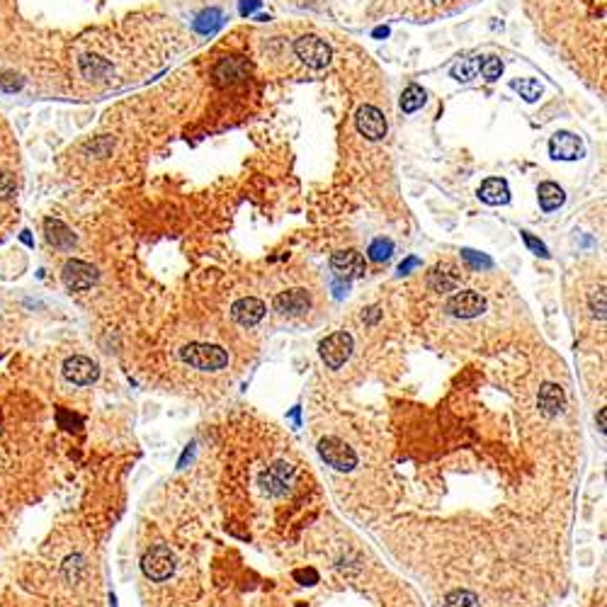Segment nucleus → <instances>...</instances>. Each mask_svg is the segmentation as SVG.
Returning a JSON list of instances; mask_svg holds the SVG:
<instances>
[{"mask_svg": "<svg viewBox=\"0 0 607 607\" xmlns=\"http://www.w3.org/2000/svg\"><path fill=\"white\" fill-rule=\"evenodd\" d=\"M177 357L197 372H222L229 367V352L222 345L212 343H190L177 350Z\"/></svg>", "mask_w": 607, "mask_h": 607, "instance_id": "1", "label": "nucleus"}, {"mask_svg": "<svg viewBox=\"0 0 607 607\" xmlns=\"http://www.w3.org/2000/svg\"><path fill=\"white\" fill-rule=\"evenodd\" d=\"M352 348H355L352 335L348 331H335V333L328 335V338L321 340L319 355H321V360L328 369H340L345 362L350 360Z\"/></svg>", "mask_w": 607, "mask_h": 607, "instance_id": "2", "label": "nucleus"}, {"mask_svg": "<svg viewBox=\"0 0 607 607\" xmlns=\"http://www.w3.org/2000/svg\"><path fill=\"white\" fill-rule=\"evenodd\" d=\"M61 280L68 292H88V289L95 287V282L100 280V273H97L95 265L85 263V260H78V258H71L63 265Z\"/></svg>", "mask_w": 607, "mask_h": 607, "instance_id": "3", "label": "nucleus"}, {"mask_svg": "<svg viewBox=\"0 0 607 607\" xmlns=\"http://www.w3.org/2000/svg\"><path fill=\"white\" fill-rule=\"evenodd\" d=\"M319 454L328 466L338 471H352L357 466V452L340 437H323L319 442Z\"/></svg>", "mask_w": 607, "mask_h": 607, "instance_id": "4", "label": "nucleus"}, {"mask_svg": "<svg viewBox=\"0 0 607 607\" xmlns=\"http://www.w3.org/2000/svg\"><path fill=\"white\" fill-rule=\"evenodd\" d=\"M141 571L146 574V578H151L155 583L168 581V578L175 574V557H173V552L165 545H155L143 554Z\"/></svg>", "mask_w": 607, "mask_h": 607, "instance_id": "5", "label": "nucleus"}, {"mask_svg": "<svg viewBox=\"0 0 607 607\" xmlns=\"http://www.w3.org/2000/svg\"><path fill=\"white\" fill-rule=\"evenodd\" d=\"M294 54L309 68H326L333 59V49L316 34H304L294 42Z\"/></svg>", "mask_w": 607, "mask_h": 607, "instance_id": "6", "label": "nucleus"}, {"mask_svg": "<svg viewBox=\"0 0 607 607\" xmlns=\"http://www.w3.org/2000/svg\"><path fill=\"white\" fill-rule=\"evenodd\" d=\"M444 309L454 319H476V316H481L488 309V304H486V299L476 289H461V292H456L447 299Z\"/></svg>", "mask_w": 607, "mask_h": 607, "instance_id": "7", "label": "nucleus"}, {"mask_svg": "<svg viewBox=\"0 0 607 607\" xmlns=\"http://www.w3.org/2000/svg\"><path fill=\"white\" fill-rule=\"evenodd\" d=\"M61 369H63V377L76 386H90L100 379V367H97V362L90 360V357H85V355L66 357Z\"/></svg>", "mask_w": 607, "mask_h": 607, "instance_id": "8", "label": "nucleus"}, {"mask_svg": "<svg viewBox=\"0 0 607 607\" xmlns=\"http://www.w3.org/2000/svg\"><path fill=\"white\" fill-rule=\"evenodd\" d=\"M331 270L335 277L350 282V280H360L367 273V263H364L362 253L355 251V248H348V251H335L331 256Z\"/></svg>", "mask_w": 607, "mask_h": 607, "instance_id": "9", "label": "nucleus"}, {"mask_svg": "<svg viewBox=\"0 0 607 607\" xmlns=\"http://www.w3.org/2000/svg\"><path fill=\"white\" fill-rule=\"evenodd\" d=\"M251 73V63L243 56H226L214 66L212 71V78H214V85L217 88H229V85H236L241 80L248 78Z\"/></svg>", "mask_w": 607, "mask_h": 607, "instance_id": "10", "label": "nucleus"}, {"mask_svg": "<svg viewBox=\"0 0 607 607\" xmlns=\"http://www.w3.org/2000/svg\"><path fill=\"white\" fill-rule=\"evenodd\" d=\"M355 126L364 138H369V141H381V138L386 136V131H389V124H386L384 112L374 105H362L360 109H357Z\"/></svg>", "mask_w": 607, "mask_h": 607, "instance_id": "11", "label": "nucleus"}, {"mask_svg": "<svg viewBox=\"0 0 607 607\" xmlns=\"http://www.w3.org/2000/svg\"><path fill=\"white\" fill-rule=\"evenodd\" d=\"M275 311L282 316H289V319H297V316H304L306 311L311 309V294L306 289L297 287V289H285L275 297Z\"/></svg>", "mask_w": 607, "mask_h": 607, "instance_id": "12", "label": "nucleus"}, {"mask_svg": "<svg viewBox=\"0 0 607 607\" xmlns=\"http://www.w3.org/2000/svg\"><path fill=\"white\" fill-rule=\"evenodd\" d=\"M583 153H586V146L571 131H557L549 138V155L554 160H578L583 158Z\"/></svg>", "mask_w": 607, "mask_h": 607, "instance_id": "13", "label": "nucleus"}, {"mask_svg": "<svg viewBox=\"0 0 607 607\" xmlns=\"http://www.w3.org/2000/svg\"><path fill=\"white\" fill-rule=\"evenodd\" d=\"M265 311H268V306H265L263 299L243 297V299H239V302H234V306H231V319H234L243 328H253V326H258V323L265 319Z\"/></svg>", "mask_w": 607, "mask_h": 607, "instance_id": "14", "label": "nucleus"}, {"mask_svg": "<svg viewBox=\"0 0 607 607\" xmlns=\"http://www.w3.org/2000/svg\"><path fill=\"white\" fill-rule=\"evenodd\" d=\"M461 282V273L456 270L454 263H437L427 273V287L432 292H454Z\"/></svg>", "mask_w": 607, "mask_h": 607, "instance_id": "15", "label": "nucleus"}, {"mask_svg": "<svg viewBox=\"0 0 607 607\" xmlns=\"http://www.w3.org/2000/svg\"><path fill=\"white\" fill-rule=\"evenodd\" d=\"M44 236L49 241V246H54L56 251H71L78 241L76 234L61 219H44Z\"/></svg>", "mask_w": 607, "mask_h": 607, "instance_id": "16", "label": "nucleus"}, {"mask_svg": "<svg viewBox=\"0 0 607 607\" xmlns=\"http://www.w3.org/2000/svg\"><path fill=\"white\" fill-rule=\"evenodd\" d=\"M479 199L491 207H503L510 202V187L503 177H488L479 187Z\"/></svg>", "mask_w": 607, "mask_h": 607, "instance_id": "17", "label": "nucleus"}, {"mask_svg": "<svg viewBox=\"0 0 607 607\" xmlns=\"http://www.w3.org/2000/svg\"><path fill=\"white\" fill-rule=\"evenodd\" d=\"M537 401H540V408H542V413H545V415H559L564 410V406H566L564 389L559 384L547 381V384H542Z\"/></svg>", "mask_w": 607, "mask_h": 607, "instance_id": "18", "label": "nucleus"}, {"mask_svg": "<svg viewBox=\"0 0 607 607\" xmlns=\"http://www.w3.org/2000/svg\"><path fill=\"white\" fill-rule=\"evenodd\" d=\"M292 466L282 464V461H277V464H273L268 469V474H263V483L265 488L270 491V493H282V491L287 488L289 479H292Z\"/></svg>", "mask_w": 607, "mask_h": 607, "instance_id": "19", "label": "nucleus"}, {"mask_svg": "<svg viewBox=\"0 0 607 607\" xmlns=\"http://www.w3.org/2000/svg\"><path fill=\"white\" fill-rule=\"evenodd\" d=\"M537 197H540V207L545 212H557L559 207L566 202V192L559 187L557 182L547 180V182L540 185V190H537Z\"/></svg>", "mask_w": 607, "mask_h": 607, "instance_id": "20", "label": "nucleus"}, {"mask_svg": "<svg viewBox=\"0 0 607 607\" xmlns=\"http://www.w3.org/2000/svg\"><path fill=\"white\" fill-rule=\"evenodd\" d=\"M78 66H80V73H83L85 78H90V80L92 78H102L105 73L112 71V63L105 61V59H100V56H95V54L80 56Z\"/></svg>", "mask_w": 607, "mask_h": 607, "instance_id": "21", "label": "nucleus"}, {"mask_svg": "<svg viewBox=\"0 0 607 607\" xmlns=\"http://www.w3.org/2000/svg\"><path fill=\"white\" fill-rule=\"evenodd\" d=\"M510 88L520 92V97H523L525 102H537L542 97V85H540V80H535V78H513Z\"/></svg>", "mask_w": 607, "mask_h": 607, "instance_id": "22", "label": "nucleus"}, {"mask_svg": "<svg viewBox=\"0 0 607 607\" xmlns=\"http://www.w3.org/2000/svg\"><path fill=\"white\" fill-rule=\"evenodd\" d=\"M425 100H427V95H425V90L420 88V85H408L406 90H403V95H401V109L406 114H410V112H418L420 107L425 105Z\"/></svg>", "mask_w": 607, "mask_h": 607, "instance_id": "23", "label": "nucleus"}, {"mask_svg": "<svg viewBox=\"0 0 607 607\" xmlns=\"http://www.w3.org/2000/svg\"><path fill=\"white\" fill-rule=\"evenodd\" d=\"M442 607H481V598H479L476 593L459 588V591H452L444 595Z\"/></svg>", "mask_w": 607, "mask_h": 607, "instance_id": "24", "label": "nucleus"}, {"mask_svg": "<svg viewBox=\"0 0 607 607\" xmlns=\"http://www.w3.org/2000/svg\"><path fill=\"white\" fill-rule=\"evenodd\" d=\"M219 27H222V10L219 8L204 10V13H199L197 20H195V30L199 34H212V32H217Z\"/></svg>", "mask_w": 607, "mask_h": 607, "instance_id": "25", "label": "nucleus"}, {"mask_svg": "<svg viewBox=\"0 0 607 607\" xmlns=\"http://www.w3.org/2000/svg\"><path fill=\"white\" fill-rule=\"evenodd\" d=\"M367 256H369V260H374V263H384V260H389L391 256H394V241L379 236V239H374L372 243H369Z\"/></svg>", "mask_w": 607, "mask_h": 607, "instance_id": "26", "label": "nucleus"}, {"mask_svg": "<svg viewBox=\"0 0 607 607\" xmlns=\"http://www.w3.org/2000/svg\"><path fill=\"white\" fill-rule=\"evenodd\" d=\"M479 66H481V59H461V61L452 68V78L459 80V83H466V80L476 78Z\"/></svg>", "mask_w": 607, "mask_h": 607, "instance_id": "27", "label": "nucleus"}, {"mask_svg": "<svg viewBox=\"0 0 607 607\" xmlns=\"http://www.w3.org/2000/svg\"><path fill=\"white\" fill-rule=\"evenodd\" d=\"M114 148V138L112 136H97L92 138V141H88L83 146V151L88 155H97V158H105V155H109V151Z\"/></svg>", "mask_w": 607, "mask_h": 607, "instance_id": "28", "label": "nucleus"}, {"mask_svg": "<svg viewBox=\"0 0 607 607\" xmlns=\"http://www.w3.org/2000/svg\"><path fill=\"white\" fill-rule=\"evenodd\" d=\"M461 258H464V263L474 270H491L493 268V260L486 256V253L471 251V248H464V251H461Z\"/></svg>", "mask_w": 607, "mask_h": 607, "instance_id": "29", "label": "nucleus"}, {"mask_svg": "<svg viewBox=\"0 0 607 607\" xmlns=\"http://www.w3.org/2000/svg\"><path fill=\"white\" fill-rule=\"evenodd\" d=\"M479 71H481V76L488 80V83H493V80H498L501 73H503V61L496 59V56L481 59V66H479Z\"/></svg>", "mask_w": 607, "mask_h": 607, "instance_id": "30", "label": "nucleus"}, {"mask_svg": "<svg viewBox=\"0 0 607 607\" xmlns=\"http://www.w3.org/2000/svg\"><path fill=\"white\" fill-rule=\"evenodd\" d=\"M22 85H25V80L17 76V73H13V71L0 73V92H8L10 95V92L22 90Z\"/></svg>", "mask_w": 607, "mask_h": 607, "instance_id": "31", "label": "nucleus"}, {"mask_svg": "<svg viewBox=\"0 0 607 607\" xmlns=\"http://www.w3.org/2000/svg\"><path fill=\"white\" fill-rule=\"evenodd\" d=\"M15 190H17V185H15L13 173L0 170V199H13Z\"/></svg>", "mask_w": 607, "mask_h": 607, "instance_id": "32", "label": "nucleus"}, {"mask_svg": "<svg viewBox=\"0 0 607 607\" xmlns=\"http://www.w3.org/2000/svg\"><path fill=\"white\" fill-rule=\"evenodd\" d=\"M523 241H525V246H527L537 258H549L547 246H545V243H542L540 239H535V236H532L530 231H523Z\"/></svg>", "mask_w": 607, "mask_h": 607, "instance_id": "33", "label": "nucleus"}, {"mask_svg": "<svg viewBox=\"0 0 607 607\" xmlns=\"http://www.w3.org/2000/svg\"><path fill=\"white\" fill-rule=\"evenodd\" d=\"M294 581H299L302 586H316L319 583V574H316V569H299L294 571Z\"/></svg>", "mask_w": 607, "mask_h": 607, "instance_id": "34", "label": "nucleus"}, {"mask_svg": "<svg viewBox=\"0 0 607 607\" xmlns=\"http://www.w3.org/2000/svg\"><path fill=\"white\" fill-rule=\"evenodd\" d=\"M258 8H260V0H241V3H239V13H241V17L253 15Z\"/></svg>", "mask_w": 607, "mask_h": 607, "instance_id": "35", "label": "nucleus"}, {"mask_svg": "<svg viewBox=\"0 0 607 607\" xmlns=\"http://www.w3.org/2000/svg\"><path fill=\"white\" fill-rule=\"evenodd\" d=\"M593 314L598 316L600 321L605 319V294H603V289H600V297H593Z\"/></svg>", "mask_w": 607, "mask_h": 607, "instance_id": "36", "label": "nucleus"}, {"mask_svg": "<svg viewBox=\"0 0 607 607\" xmlns=\"http://www.w3.org/2000/svg\"><path fill=\"white\" fill-rule=\"evenodd\" d=\"M415 268H420V260L415 256H410V258L403 260L401 265H398V275H408L410 270H415Z\"/></svg>", "mask_w": 607, "mask_h": 607, "instance_id": "37", "label": "nucleus"}, {"mask_svg": "<svg viewBox=\"0 0 607 607\" xmlns=\"http://www.w3.org/2000/svg\"><path fill=\"white\" fill-rule=\"evenodd\" d=\"M379 316H381V309H379V306H374V309H369V316H367V326H374V323L379 321Z\"/></svg>", "mask_w": 607, "mask_h": 607, "instance_id": "38", "label": "nucleus"}, {"mask_svg": "<svg viewBox=\"0 0 607 607\" xmlns=\"http://www.w3.org/2000/svg\"><path fill=\"white\" fill-rule=\"evenodd\" d=\"M20 241L25 243L27 248H34V239H32V234H30V231H27V229H25V231H22V234H20Z\"/></svg>", "mask_w": 607, "mask_h": 607, "instance_id": "39", "label": "nucleus"}, {"mask_svg": "<svg viewBox=\"0 0 607 607\" xmlns=\"http://www.w3.org/2000/svg\"><path fill=\"white\" fill-rule=\"evenodd\" d=\"M389 32H391V30L384 25V27H377V30L372 32V37H374V39H384V37H389Z\"/></svg>", "mask_w": 607, "mask_h": 607, "instance_id": "40", "label": "nucleus"}, {"mask_svg": "<svg viewBox=\"0 0 607 607\" xmlns=\"http://www.w3.org/2000/svg\"><path fill=\"white\" fill-rule=\"evenodd\" d=\"M605 418H607V410L600 408V413H598V427H600V432H605Z\"/></svg>", "mask_w": 607, "mask_h": 607, "instance_id": "41", "label": "nucleus"}, {"mask_svg": "<svg viewBox=\"0 0 607 607\" xmlns=\"http://www.w3.org/2000/svg\"><path fill=\"white\" fill-rule=\"evenodd\" d=\"M435 3H447V0H435Z\"/></svg>", "mask_w": 607, "mask_h": 607, "instance_id": "42", "label": "nucleus"}]
</instances>
